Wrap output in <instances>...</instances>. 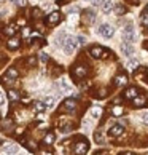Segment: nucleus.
<instances>
[{
  "instance_id": "obj_1",
  "label": "nucleus",
  "mask_w": 148,
  "mask_h": 155,
  "mask_svg": "<svg viewBox=\"0 0 148 155\" xmlns=\"http://www.w3.org/2000/svg\"><path fill=\"white\" fill-rule=\"evenodd\" d=\"M123 42L124 43H129V45H132L135 42V31H134V26L132 24H128L123 29Z\"/></svg>"
},
{
  "instance_id": "obj_2",
  "label": "nucleus",
  "mask_w": 148,
  "mask_h": 155,
  "mask_svg": "<svg viewBox=\"0 0 148 155\" xmlns=\"http://www.w3.org/2000/svg\"><path fill=\"white\" fill-rule=\"evenodd\" d=\"M77 47H78V43H77V38H75V37H65V38H64L62 48H64V51H65L67 54H72L73 51H75Z\"/></svg>"
},
{
  "instance_id": "obj_3",
  "label": "nucleus",
  "mask_w": 148,
  "mask_h": 155,
  "mask_svg": "<svg viewBox=\"0 0 148 155\" xmlns=\"http://www.w3.org/2000/svg\"><path fill=\"white\" fill-rule=\"evenodd\" d=\"M89 53H91V56H94V58H97V59H104L109 54H112V51L102 48V47H93L89 50Z\"/></svg>"
},
{
  "instance_id": "obj_4",
  "label": "nucleus",
  "mask_w": 148,
  "mask_h": 155,
  "mask_svg": "<svg viewBox=\"0 0 148 155\" xmlns=\"http://www.w3.org/2000/svg\"><path fill=\"white\" fill-rule=\"evenodd\" d=\"M88 147H89V144L86 139H78L75 147H73V152H75V155H84L88 152Z\"/></svg>"
},
{
  "instance_id": "obj_5",
  "label": "nucleus",
  "mask_w": 148,
  "mask_h": 155,
  "mask_svg": "<svg viewBox=\"0 0 148 155\" xmlns=\"http://www.w3.org/2000/svg\"><path fill=\"white\" fill-rule=\"evenodd\" d=\"M97 32L100 34L102 37L110 38V37H113V34H115V27L110 26V24H102L99 29H97Z\"/></svg>"
},
{
  "instance_id": "obj_6",
  "label": "nucleus",
  "mask_w": 148,
  "mask_h": 155,
  "mask_svg": "<svg viewBox=\"0 0 148 155\" xmlns=\"http://www.w3.org/2000/svg\"><path fill=\"white\" fill-rule=\"evenodd\" d=\"M121 51L124 56H128V58H131V56L134 54V45H129V43H121Z\"/></svg>"
},
{
  "instance_id": "obj_7",
  "label": "nucleus",
  "mask_w": 148,
  "mask_h": 155,
  "mask_svg": "<svg viewBox=\"0 0 148 155\" xmlns=\"http://www.w3.org/2000/svg\"><path fill=\"white\" fill-rule=\"evenodd\" d=\"M86 74H88V69L84 66H75V67H73V75L78 77V78H83Z\"/></svg>"
},
{
  "instance_id": "obj_8",
  "label": "nucleus",
  "mask_w": 148,
  "mask_h": 155,
  "mask_svg": "<svg viewBox=\"0 0 148 155\" xmlns=\"http://www.w3.org/2000/svg\"><path fill=\"white\" fill-rule=\"evenodd\" d=\"M8 48L10 50H18L19 47H21V40L18 38V37H11L10 40H8Z\"/></svg>"
},
{
  "instance_id": "obj_9",
  "label": "nucleus",
  "mask_w": 148,
  "mask_h": 155,
  "mask_svg": "<svg viewBox=\"0 0 148 155\" xmlns=\"http://www.w3.org/2000/svg\"><path fill=\"white\" fill-rule=\"evenodd\" d=\"M62 107H64V110H75L77 109V101L75 99H65Z\"/></svg>"
},
{
  "instance_id": "obj_10",
  "label": "nucleus",
  "mask_w": 148,
  "mask_h": 155,
  "mask_svg": "<svg viewBox=\"0 0 148 155\" xmlns=\"http://www.w3.org/2000/svg\"><path fill=\"white\" fill-rule=\"evenodd\" d=\"M3 153H7V155L18 153V146H16V144H7V146H3Z\"/></svg>"
},
{
  "instance_id": "obj_11",
  "label": "nucleus",
  "mask_w": 148,
  "mask_h": 155,
  "mask_svg": "<svg viewBox=\"0 0 148 155\" xmlns=\"http://www.w3.org/2000/svg\"><path fill=\"white\" fill-rule=\"evenodd\" d=\"M137 96H139L137 88H128L126 93H124V97H126V99H135Z\"/></svg>"
},
{
  "instance_id": "obj_12",
  "label": "nucleus",
  "mask_w": 148,
  "mask_h": 155,
  "mask_svg": "<svg viewBox=\"0 0 148 155\" xmlns=\"http://www.w3.org/2000/svg\"><path fill=\"white\" fill-rule=\"evenodd\" d=\"M123 125H113L112 128H110V136H119V134H123Z\"/></svg>"
},
{
  "instance_id": "obj_13",
  "label": "nucleus",
  "mask_w": 148,
  "mask_h": 155,
  "mask_svg": "<svg viewBox=\"0 0 148 155\" xmlns=\"http://www.w3.org/2000/svg\"><path fill=\"white\" fill-rule=\"evenodd\" d=\"M48 24H58V22L61 21V15L58 13V11H54V13H51L49 16H48Z\"/></svg>"
},
{
  "instance_id": "obj_14",
  "label": "nucleus",
  "mask_w": 148,
  "mask_h": 155,
  "mask_svg": "<svg viewBox=\"0 0 148 155\" xmlns=\"http://www.w3.org/2000/svg\"><path fill=\"white\" fill-rule=\"evenodd\" d=\"M100 8H102L104 13H110V11L113 10V2H112V0H104L102 5H100Z\"/></svg>"
},
{
  "instance_id": "obj_15",
  "label": "nucleus",
  "mask_w": 148,
  "mask_h": 155,
  "mask_svg": "<svg viewBox=\"0 0 148 155\" xmlns=\"http://www.w3.org/2000/svg\"><path fill=\"white\" fill-rule=\"evenodd\" d=\"M3 77H5V78H10V80H13V82H14V80L18 78V71H16L14 67H10Z\"/></svg>"
},
{
  "instance_id": "obj_16",
  "label": "nucleus",
  "mask_w": 148,
  "mask_h": 155,
  "mask_svg": "<svg viewBox=\"0 0 148 155\" xmlns=\"http://www.w3.org/2000/svg\"><path fill=\"white\" fill-rule=\"evenodd\" d=\"M54 139H56L54 133H46V134H45V137H43V144L51 146V144H54Z\"/></svg>"
},
{
  "instance_id": "obj_17",
  "label": "nucleus",
  "mask_w": 148,
  "mask_h": 155,
  "mask_svg": "<svg viewBox=\"0 0 148 155\" xmlns=\"http://www.w3.org/2000/svg\"><path fill=\"white\" fill-rule=\"evenodd\" d=\"M96 19V15L93 13L91 10H84V21L86 22H94Z\"/></svg>"
},
{
  "instance_id": "obj_18",
  "label": "nucleus",
  "mask_w": 148,
  "mask_h": 155,
  "mask_svg": "<svg viewBox=\"0 0 148 155\" xmlns=\"http://www.w3.org/2000/svg\"><path fill=\"white\" fill-rule=\"evenodd\" d=\"M94 139H96V142H99V144H104V142H105L104 131H96V133H94Z\"/></svg>"
},
{
  "instance_id": "obj_19",
  "label": "nucleus",
  "mask_w": 148,
  "mask_h": 155,
  "mask_svg": "<svg viewBox=\"0 0 148 155\" xmlns=\"http://www.w3.org/2000/svg\"><path fill=\"white\" fill-rule=\"evenodd\" d=\"M126 82H128L126 75H118L115 78V85H116V87H123V85H126Z\"/></svg>"
},
{
  "instance_id": "obj_20",
  "label": "nucleus",
  "mask_w": 148,
  "mask_h": 155,
  "mask_svg": "<svg viewBox=\"0 0 148 155\" xmlns=\"http://www.w3.org/2000/svg\"><path fill=\"white\" fill-rule=\"evenodd\" d=\"M43 104L46 106V109H51V107H54V97H53V96H48V97H45Z\"/></svg>"
},
{
  "instance_id": "obj_21",
  "label": "nucleus",
  "mask_w": 148,
  "mask_h": 155,
  "mask_svg": "<svg viewBox=\"0 0 148 155\" xmlns=\"http://www.w3.org/2000/svg\"><path fill=\"white\" fill-rule=\"evenodd\" d=\"M16 31H18V27H16L14 24H10V26H8V27H7V29H5L3 32L7 34V35H14Z\"/></svg>"
},
{
  "instance_id": "obj_22",
  "label": "nucleus",
  "mask_w": 148,
  "mask_h": 155,
  "mask_svg": "<svg viewBox=\"0 0 148 155\" xmlns=\"http://www.w3.org/2000/svg\"><path fill=\"white\" fill-rule=\"evenodd\" d=\"M8 97H10V101H18L19 99V93L14 91V90H10L8 91Z\"/></svg>"
},
{
  "instance_id": "obj_23",
  "label": "nucleus",
  "mask_w": 148,
  "mask_h": 155,
  "mask_svg": "<svg viewBox=\"0 0 148 155\" xmlns=\"http://www.w3.org/2000/svg\"><path fill=\"white\" fill-rule=\"evenodd\" d=\"M134 101V104H135V107H142L145 104V97L143 96H137L135 97V99H132Z\"/></svg>"
},
{
  "instance_id": "obj_24",
  "label": "nucleus",
  "mask_w": 148,
  "mask_h": 155,
  "mask_svg": "<svg viewBox=\"0 0 148 155\" xmlns=\"http://www.w3.org/2000/svg\"><path fill=\"white\" fill-rule=\"evenodd\" d=\"M33 109H35V112H43V110H46V106L43 104V102H35V104H33Z\"/></svg>"
},
{
  "instance_id": "obj_25",
  "label": "nucleus",
  "mask_w": 148,
  "mask_h": 155,
  "mask_svg": "<svg viewBox=\"0 0 148 155\" xmlns=\"http://www.w3.org/2000/svg\"><path fill=\"white\" fill-rule=\"evenodd\" d=\"M100 114H102V109L100 107H93V109H91V115H93L94 118H99Z\"/></svg>"
},
{
  "instance_id": "obj_26",
  "label": "nucleus",
  "mask_w": 148,
  "mask_h": 155,
  "mask_svg": "<svg viewBox=\"0 0 148 155\" xmlns=\"http://www.w3.org/2000/svg\"><path fill=\"white\" fill-rule=\"evenodd\" d=\"M61 87H62V90H64V91H67V93H70V91H72L70 85L67 83V80H65V78H62V80H61Z\"/></svg>"
},
{
  "instance_id": "obj_27",
  "label": "nucleus",
  "mask_w": 148,
  "mask_h": 155,
  "mask_svg": "<svg viewBox=\"0 0 148 155\" xmlns=\"http://www.w3.org/2000/svg\"><path fill=\"white\" fill-rule=\"evenodd\" d=\"M126 66L129 67V69H137V66H139V62H137V59H129L128 62H126Z\"/></svg>"
},
{
  "instance_id": "obj_28",
  "label": "nucleus",
  "mask_w": 148,
  "mask_h": 155,
  "mask_svg": "<svg viewBox=\"0 0 148 155\" xmlns=\"http://www.w3.org/2000/svg\"><path fill=\"white\" fill-rule=\"evenodd\" d=\"M140 21H142V24H143V26H148V11H143V13H142Z\"/></svg>"
},
{
  "instance_id": "obj_29",
  "label": "nucleus",
  "mask_w": 148,
  "mask_h": 155,
  "mask_svg": "<svg viewBox=\"0 0 148 155\" xmlns=\"http://www.w3.org/2000/svg\"><path fill=\"white\" fill-rule=\"evenodd\" d=\"M139 117H140V120H142V122H143L145 125H148V110H145V112H142V114H140Z\"/></svg>"
},
{
  "instance_id": "obj_30",
  "label": "nucleus",
  "mask_w": 148,
  "mask_h": 155,
  "mask_svg": "<svg viewBox=\"0 0 148 155\" xmlns=\"http://www.w3.org/2000/svg\"><path fill=\"white\" fill-rule=\"evenodd\" d=\"M77 38V43L78 45H84V43H86V38H84L83 35H78V37H75Z\"/></svg>"
},
{
  "instance_id": "obj_31",
  "label": "nucleus",
  "mask_w": 148,
  "mask_h": 155,
  "mask_svg": "<svg viewBox=\"0 0 148 155\" xmlns=\"http://www.w3.org/2000/svg\"><path fill=\"white\" fill-rule=\"evenodd\" d=\"M32 15H33V18H40V15H42V11H40L38 8H33V10H32Z\"/></svg>"
},
{
  "instance_id": "obj_32",
  "label": "nucleus",
  "mask_w": 148,
  "mask_h": 155,
  "mask_svg": "<svg viewBox=\"0 0 148 155\" xmlns=\"http://www.w3.org/2000/svg\"><path fill=\"white\" fill-rule=\"evenodd\" d=\"M116 13H118V15H123V13H126V8H124V7H121V5H118V7H116Z\"/></svg>"
},
{
  "instance_id": "obj_33",
  "label": "nucleus",
  "mask_w": 148,
  "mask_h": 155,
  "mask_svg": "<svg viewBox=\"0 0 148 155\" xmlns=\"http://www.w3.org/2000/svg\"><path fill=\"white\" fill-rule=\"evenodd\" d=\"M35 62H37V59L33 58V56H32V58H29V59H27V64H29V66H35Z\"/></svg>"
},
{
  "instance_id": "obj_34",
  "label": "nucleus",
  "mask_w": 148,
  "mask_h": 155,
  "mask_svg": "<svg viewBox=\"0 0 148 155\" xmlns=\"http://www.w3.org/2000/svg\"><path fill=\"white\" fill-rule=\"evenodd\" d=\"M104 0H93V7H100Z\"/></svg>"
},
{
  "instance_id": "obj_35",
  "label": "nucleus",
  "mask_w": 148,
  "mask_h": 155,
  "mask_svg": "<svg viewBox=\"0 0 148 155\" xmlns=\"http://www.w3.org/2000/svg\"><path fill=\"white\" fill-rule=\"evenodd\" d=\"M121 112H123V109H121V107H115V109H113V114H115V115H119Z\"/></svg>"
},
{
  "instance_id": "obj_36",
  "label": "nucleus",
  "mask_w": 148,
  "mask_h": 155,
  "mask_svg": "<svg viewBox=\"0 0 148 155\" xmlns=\"http://www.w3.org/2000/svg\"><path fill=\"white\" fill-rule=\"evenodd\" d=\"M40 59H42V62H46L48 61V56L45 54V53H42V54H40Z\"/></svg>"
},
{
  "instance_id": "obj_37",
  "label": "nucleus",
  "mask_w": 148,
  "mask_h": 155,
  "mask_svg": "<svg viewBox=\"0 0 148 155\" xmlns=\"http://www.w3.org/2000/svg\"><path fill=\"white\" fill-rule=\"evenodd\" d=\"M26 3H27V0H18V2H16V5H19V7H24Z\"/></svg>"
},
{
  "instance_id": "obj_38",
  "label": "nucleus",
  "mask_w": 148,
  "mask_h": 155,
  "mask_svg": "<svg viewBox=\"0 0 148 155\" xmlns=\"http://www.w3.org/2000/svg\"><path fill=\"white\" fill-rule=\"evenodd\" d=\"M94 155H109V152H107V150H100V152H96Z\"/></svg>"
},
{
  "instance_id": "obj_39",
  "label": "nucleus",
  "mask_w": 148,
  "mask_h": 155,
  "mask_svg": "<svg viewBox=\"0 0 148 155\" xmlns=\"http://www.w3.org/2000/svg\"><path fill=\"white\" fill-rule=\"evenodd\" d=\"M3 101H5V97H3V94H2V93H0V106L3 104Z\"/></svg>"
},
{
  "instance_id": "obj_40",
  "label": "nucleus",
  "mask_w": 148,
  "mask_h": 155,
  "mask_svg": "<svg viewBox=\"0 0 148 155\" xmlns=\"http://www.w3.org/2000/svg\"><path fill=\"white\" fill-rule=\"evenodd\" d=\"M42 155H53L51 152H42Z\"/></svg>"
},
{
  "instance_id": "obj_41",
  "label": "nucleus",
  "mask_w": 148,
  "mask_h": 155,
  "mask_svg": "<svg viewBox=\"0 0 148 155\" xmlns=\"http://www.w3.org/2000/svg\"><path fill=\"white\" fill-rule=\"evenodd\" d=\"M123 155H135V153H132V152H126V153H123Z\"/></svg>"
},
{
  "instance_id": "obj_42",
  "label": "nucleus",
  "mask_w": 148,
  "mask_h": 155,
  "mask_svg": "<svg viewBox=\"0 0 148 155\" xmlns=\"http://www.w3.org/2000/svg\"><path fill=\"white\" fill-rule=\"evenodd\" d=\"M11 2H13V3H16V2H18V0H11Z\"/></svg>"
},
{
  "instance_id": "obj_43",
  "label": "nucleus",
  "mask_w": 148,
  "mask_h": 155,
  "mask_svg": "<svg viewBox=\"0 0 148 155\" xmlns=\"http://www.w3.org/2000/svg\"><path fill=\"white\" fill-rule=\"evenodd\" d=\"M0 61H2V54H0Z\"/></svg>"
},
{
  "instance_id": "obj_44",
  "label": "nucleus",
  "mask_w": 148,
  "mask_h": 155,
  "mask_svg": "<svg viewBox=\"0 0 148 155\" xmlns=\"http://www.w3.org/2000/svg\"><path fill=\"white\" fill-rule=\"evenodd\" d=\"M146 48H148V43H146Z\"/></svg>"
}]
</instances>
